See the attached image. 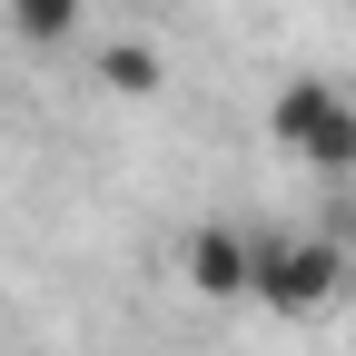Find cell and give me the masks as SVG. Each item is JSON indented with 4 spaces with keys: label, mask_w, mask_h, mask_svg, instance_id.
<instances>
[{
    "label": "cell",
    "mask_w": 356,
    "mask_h": 356,
    "mask_svg": "<svg viewBox=\"0 0 356 356\" xmlns=\"http://www.w3.org/2000/svg\"><path fill=\"white\" fill-rule=\"evenodd\" d=\"M346 287V248L327 228H257V307L267 317H327Z\"/></svg>",
    "instance_id": "1"
},
{
    "label": "cell",
    "mask_w": 356,
    "mask_h": 356,
    "mask_svg": "<svg viewBox=\"0 0 356 356\" xmlns=\"http://www.w3.org/2000/svg\"><path fill=\"white\" fill-rule=\"evenodd\" d=\"M267 139L317 178H356V99L337 79H287L267 99Z\"/></svg>",
    "instance_id": "2"
},
{
    "label": "cell",
    "mask_w": 356,
    "mask_h": 356,
    "mask_svg": "<svg viewBox=\"0 0 356 356\" xmlns=\"http://www.w3.org/2000/svg\"><path fill=\"white\" fill-rule=\"evenodd\" d=\"M178 277H188V297H208V307L257 297V238L228 228V218H198V228L178 238Z\"/></svg>",
    "instance_id": "3"
},
{
    "label": "cell",
    "mask_w": 356,
    "mask_h": 356,
    "mask_svg": "<svg viewBox=\"0 0 356 356\" xmlns=\"http://www.w3.org/2000/svg\"><path fill=\"white\" fill-rule=\"evenodd\" d=\"M0 20H10V40H30V50H70L79 40V0H0Z\"/></svg>",
    "instance_id": "4"
},
{
    "label": "cell",
    "mask_w": 356,
    "mask_h": 356,
    "mask_svg": "<svg viewBox=\"0 0 356 356\" xmlns=\"http://www.w3.org/2000/svg\"><path fill=\"white\" fill-rule=\"evenodd\" d=\"M159 50H149V40H109V50H99V89H109V99H159Z\"/></svg>",
    "instance_id": "5"
}]
</instances>
